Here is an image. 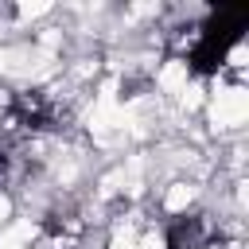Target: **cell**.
Returning <instances> with one entry per match:
<instances>
[{"label": "cell", "mask_w": 249, "mask_h": 249, "mask_svg": "<svg viewBox=\"0 0 249 249\" xmlns=\"http://www.w3.org/2000/svg\"><path fill=\"white\" fill-rule=\"evenodd\" d=\"M12 113L27 124V128H54V105L43 97V93H16L12 101Z\"/></svg>", "instance_id": "obj_2"}, {"label": "cell", "mask_w": 249, "mask_h": 249, "mask_svg": "<svg viewBox=\"0 0 249 249\" xmlns=\"http://www.w3.org/2000/svg\"><path fill=\"white\" fill-rule=\"evenodd\" d=\"M167 249H210L202 218H175L167 226Z\"/></svg>", "instance_id": "obj_3"}, {"label": "cell", "mask_w": 249, "mask_h": 249, "mask_svg": "<svg viewBox=\"0 0 249 249\" xmlns=\"http://www.w3.org/2000/svg\"><path fill=\"white\" fill-rule=\"evenodd\" d=\"M249 27V12L245 8H210L206 19L198 23V35L187 51V70L195 78H210L226 66L230 51L245 39Z\"/></svg>", "instance_id": "obj_1"}]
</instances>
